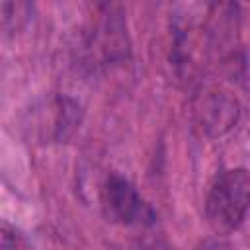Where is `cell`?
Wrapping results in <instances>:
<instances>
[{
    "label": "cell",
    "instance_id": "cell-3",
    "mask_svg": "<svg viewBox=\"0 0 250 250\" xmlns=\"http://www.w3.org/2000/svg\"><path fill=\"white\" fill-rule=\"evenodd\" d=\"M193 113L197 127L205 135L219 137L236 123L238 104L232 96L225 92H207L205 96L199 98Z\"/></svg>",
    "mask_w": 250,
    "mask_h": 250
},
{
    "label": "cell",
    "instance_id": "cell-1",
    "mask_svg": "<svg viewBox=\"0 0 250 250\" xmlns=\"http://www.w3.org/2000/svg\"><path fill=\"white\" fill-rule=\"evenodd\" d=\"M250 209V172L234 168L223 172L205 199V217L213 230L232 232Z\"/></svg>",
    "mask_w": 250,
    "mask_h": 250
},
{
    "label": "cell",
    "instance_id": "cell-2",
    "mask_svg": "<svg viewBox=\"0 0 250 250\" xmlns=\"http://www.w3.org/2000/svg\"><path fill=\"white\" fill-rule=\"evenodd\" d=\"M104 201L109 217L123 225H141L154 219L150 207L141 199L135 188L117 174L107 178L104 188Z\"/></svg>",
    "mask_w": 250,
    "mask_h": 250
}]
</instances>
